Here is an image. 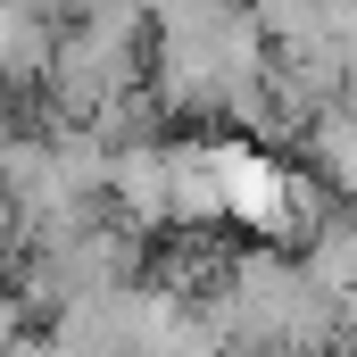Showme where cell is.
I'll use <instances>...</instances> for the list:
<instances>
[{
	"label": "cell",
	"instance_id": "1",
	"mask_svg": "<svg viewBox=\"0 0 357 357\" xmlns=\"http://www.w3.org/2000/svg\"><path fill=\"white\" fill-rule=\"evenodd\" d=\"M50 50H59V25H50V17L0 8V91L42 84V75H50Z\"/></svg>",
	"mask_w": 357,
	"mask_h": 357
},
{
	"label": "cell",
	"instance_id": "2",
	"mask_svg": "<svg viewBox=\"0 0 357 357\" xmlns=\"http://www.w3.org/2000/svg\"><path fill=\"white\" fill-rule=\"evenodd\" d=\"M307 150H316V191L357 199V108L349 100H333V108L307 125Z\"/></svg>",
	"mask_w": 357,
	"mask_h": 357
},
{
	"label": "cell",
	"instance_id": "3",
	"mask_svg": "<svg viewBox=\"0 0 357 357\" xmlns=\"http://www.w3.org/2000/svg\"><path fill=\"white\" fill-rule=\"evenodd\" d=\"M0 233H8V199H0Z\"/></svg>",
	"mask_w": 357,
	"mask_h": 357
}]
</instances>
